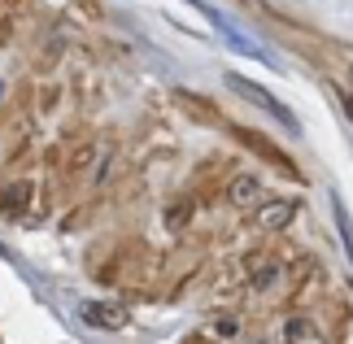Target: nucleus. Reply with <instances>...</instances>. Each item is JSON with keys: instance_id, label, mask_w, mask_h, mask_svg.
<instances>
[{"instance_id": "f257e3e1", "label": "nucleus", "mask_w": 353, "mask_h": 344, "mask_svg": "<svg viewBox=\"0 0 353 344\" xmlns=\"http://www.w3.org/2000/svg\"><path fill=\"white\" fill-rule=\"evenodd\" d=\"M227 88H232L236 96H244V101H249V105H257V109H266L270 118H279V122H283V127H288V131H296V118H292L288 109H283V105H279V101H275V96H270L266 88H257V83H249V79H244V74H227Z\"/></svg>"}, {"instance_id": "6e6552de", "label": "nucleus", "mask_w": 353, "mask_h": 344, "mask_svg": "<svg viewBox=\"0 0 353 344\" xmlns=\"http://www.w3.org/2000/svg\"><path fill=\"white\" fill-rule=\"evenodd\" d=\"M336 227H341V240H345V249L353 257V218L345 214V205H336Z\"/></svg>"}, {"instance_id": "0eeeda50", "label": "nucleus", "mask_w": 353, "mask_h": 344, "mask_svg": "<svg viewBox=\"0 0 353 344\" xmlns=\"http://www.w3.org/2000/svg\"><path fill=\"white\" fill-rule=\"evenodd\" d=\"M26 196H31V183H5V188H0V210H5V214H22Z\"/></svg>"}, {"instance_id": "7ed1b4c3", "label": "nucleus", "mask_w": 353, "mask_h": 344, "mask_svg": "<svg viewBox=\"0 0 353 344\" xmlns=\"http://www.w3.org/2000/svg\"><path fill=\"white\" fill-rule=\"evenodd\" d=\"M292 214H296V201H288V196L262 201V205H257V227H262V231H283L292 223Z\"/></svg>"}, {"instance_id": "423d86ee", "label": "nucleus", "mask_w": 353, "mask_h": 344, "mask_svg": "<svg viewBox=\"0 0 353 344\" xmlns=\"http://www.w3.org/2000/svg\"><path fill=\"white\" fill-rule=\"evenodd\" d=\"M174 105L188 109L196 122H219V109H214V101H201L196 92H174Z\"/></svg>"}, {"instance_id": "f03ea898", "label": "nucleus", "mask_w": 353, "mask_h": 344, "mask_svg": "<svg viewBox=\"0 0 353 344\" xmlns=\"http://www.w3.org/2000/svg\"><path fill=\"white\" fill-rule=\"evenodd\" d=\"M83 323L97 327V332H122L131 323V310L118 305V301H88L83 305Z\"/></svg>"}, {"instance_id": "20e7f679", "label": "nucleus", "mask_w": 353, "mask_h": 344, "mask_svg": "<svg viewBox=\"0 0 353 344\" xmlns=\"http://www.w3.org/2000/svg\"><path fill=\"white\" fill-rule=\"evenodd\" d=\"M236 140H240V144H249V148H253L257 157H266V161H270V166H279V170H288V174H296V166H292V161H288V157L279 153L275 144L266 140V135H257V131H249V127H240V131H236Z\"/></svg>"}, {"instance_id": "39448f33", "label": "nucleus", "mask_w": 353, "mask_h": 344, "mask_svg": "<svg viewBox=\"0 0 353 344\" xmlns=\"http://www.w3.org/2000/svg\"><path fill=\"white\" fill-rule=\"evenodd\" d=\"M227 196H232V205H240V210H257V205H262V183H257L253 174H236L232 188H227Z\"/></svg>"}, {"instance_id": "1a4fd4ad", "label": "nucleus", "mask_w": 353, "mask_h": 344, "mask_svg": "<svg viewBox=\"0 0 353 344\" xmlns=\"http://www.w3.org/2000/svg\"><path fill=\"white\" fill-rule=\"evenodd\" d=\"M345 109H349V118H353V96H345Z\"/></svg>"}]
</instances>
